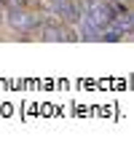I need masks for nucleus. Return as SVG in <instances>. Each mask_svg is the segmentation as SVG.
Segmentation results:
<instances>
[{
	"instance_id": "obj_5",
	"label": "nucleus",
	"mask_w": 134,
	"mask_h": 150,
	"mask_svg": "<svg viewBox=\"0 0 134 150\" xmlns=\"http://www.w3.org/2000/svg\"><path fill=\"white\" fill-rule=\"evenodd\" d=\"M116 3H123V6H126V3H134V0H116Z\"/></svg>"
},
{
	"instance_id": "obj_1",
	"label": "nucleus",
	"mask_w": 134,
	"mask_h": 150,
	"mask_svg": "<svg viewBox=\"0 0 134 150\" xmlns=\"http://www.w3.org/2000/svg\"><path fill=\"white\" fill-rule=\"evenodd\" d=\"M3 13H6L8 27L16 30V32H24V35L38 32V27H40V22H43V16H40V13H35V11L24 8V6H6Z\"/></svg>"
},
{
	"instance_id": "obj_3",
	"label": "nucleus",
	"mask_w": 134,
	"mask_h": 150,
	"mask_svg": "<svg viewBox=\"0 0 134 150\" xmlns=\"http://www.w3.org/2000/svg\"><path fill=\"white\" fill-rule=\"evenodd\" d=\"M51 3V13L56 19H62L65 24L75 27V22L81 19V6H78V0H48Z\"/></svg>"
},
{
	"instance_id": "obj_6",
	"label": "nucleus",
	"mask_w": 134,
	"mask_h": 150,
	"mask_svg": "<svg viewBox=\"0 0 134 150\" xmlns=\"http://www.w3.org/2000/svg\"><path fill=\"white\" fill-rule=\"evenodd\" d=\"M131 22H134V11H131Z\"/></svg>"
},
{
	"instance_id": "obj_4",
	"label": "nucleus",
	"mask_w": 134,
	"mask_h": 150,
	"mask_svg": "<svg viewBox=\"0 0 134 150\" xmlns=\"http://www.w3.org/2000/svg\"><path fill=\"white\" fill-rule=\"evenodd\" d=\"M6 6H24V8H30V6H35L38 0H3Z\"/></svg>"
},
{
	"instance_id": "obj_2",
	"label": "nucleus",
	"mask_w": 134,
	"mask_h": 150,
	"mask_svg": "<svg viewBox=\"0 0 134 150\" xmlns=\"http://www.w3.org/2000/svg\"><path fill=\"white\" fill-rule=\"evenodd\" d=\"M38 38L40 40H48V43H67V40H78V32H75L70 24H65L62 19H46L43 16V22L40 27H38Z\"/></svg>"
}]
</instances>
